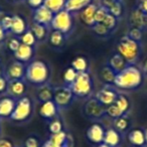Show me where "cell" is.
<instances>
[{"label": "cell", "mask_w": 147, "mask_h": 147, "mask_svg": "<svg viewBox=\"0 0 147 147\" xmlns=\"http://www.w3.org/2000/svg\"><path fill=\"white\" fill-rule=\"evenodd\" d=\"M106 7L108 8L109 13L114 15L117 18L122 16L123 11H124V7H123L122 1H121V0H114V1H112L111 3H109L108 5H106Z\"/></svg>", "instance_id": "1f68e13d"}, {"label": "cell", "mask_w": 147, "mask_h": 147, "mask_svg": "<svg viewBox=\"0 0 147 147\" xmlns=\"http://www.w3.org/2000/svg\"><path fill=\"white\" fill-rule=\"evenodd\" d=\"M71 67H74L78 73H86L89 69L88 59L83 55H78L73 59Z\"/></svg>", "instance_id": "f1b7e54d"}, {"label": "cell", "mask_w": 147, "mask_h": 147, "mask_svg": "<svg viewBox=\"0 0 147 147\" xmlns=\"http://www.w3.org/2000/svg\"><path fill=\"white\" fill-rule=\"evenodd\" d=\"M91 28H92V30L94 31L97 35H99V36H102V37L108 36V35L112 32V31L109 30V29L107 28V27L105 26L103 23H96V24L93 25Z\"/></svg>", "instance_id": "8d00e7d4"}, {"label": "cell", "mask_w": 147, "mask_h": 147, "mask_svg": "<svg viewBox=\"0 0 147 147\" xmlns=\"http://www.w3.org/2000/svg\"><path fill=\"white\" fill-rule=\"evenodd\" d=\"M5 36H6V31L4 30V28L2 27V25L0 24V41L4 40Z\"/></svg>", "instance_id": "c3c4849f"}, {"label": "cell", "mask_w": 147, "mask_h": 147, "mask_svg": "<svg viewBox=\"0 0 147 147\" xmlns=\"http://www.w3.org/2000/svg\"><path fill=\"white\" fill-rule=\"evenodd\" d=\"M117 53H120L129 65H136L142 53L140 41L130 38L128 35H123L117 43Z\"/></svg>", "instance_id": "3957f363"}, {"label": "cell", "mask_w": 147, "mask_h": 147, "mask_svg": "<svg viewBox=\"0 0 147 147\" xmlns=\"http://www.w3.org/2000/svg\"><path fill=\"white\" fill-rule=\"evenodd\" d=\"M27 3L32 9H36L38 7L42 6L45 3V0H27Z\"/></svg>", "instance_id": "f6af8a7d"}, {"label": "cell", "mask_w": 147, "mask_h": 147, "mask_svg": "<svg viewBox=\"0 0 147 147\" xmlns=\"http://www.w3.org/2000/svg\"><path fill=\"white\" fill-rule=\"evenodd\" d=\"M143 83V73L136 65H128L115 78L114 86L121 90H136Z\"/></svg>", "instance_id": "6da1fadb"}, {"label": "cell", "mask_w": 147, "mask_h": 147, "mask_svg": "<svg viewBox=\"0 0 147 147\" xmlns=\"http://www.w3.org/2000/svg\"><path fill=\"white\" fill-rule=\"evenodd\" d=\"M144 134H145V145L147 147V128L144 129Z\"/></svg>", "instance_id": "db71d44e"}, {"label": "cell", "mask_w": 147, "mask_h": 147, "mask_svg": "<svg viewBox=\"0 0 147 147\" xmlns=\"http://www.w3.org/2000/svg\"><path fill=\"white\" fill-rule=\"evenodd\" d=\"M131 147H136V146H131Z\"/></svg>", "instance_id": "680465c9"}, {"label": "cell", "mask_w": 147, "mask_h": 147, "mask_svg": "<svg viewBox=\"0 0 147 147\" xmlns=\"http://www.w3.org/2000/svg\"><path fill=\"white\" fill-rule=\"evenodd\" d=\"M117 73L113 71L108 65L102 67L100 71V79L105 83L106 85H113L114 86L115 78H116Z\"/></svg>", "instance_id": "83f0119b"}, {"label": "cell", "mask_w": 147, "mask_h": 147, "mask_svg": "<svg viewBox=\"0 0 147 147\" xmlns=\"http://www.w3.org/2000/svg\"><path fill=\"white\" fill-rule=\"evenodd\" d=\"M12 1H19V0H12Z\"/></svg>", "instance_id": "6f0895ef"}, {"label": "cell", "mask_w": 147, "mask_h": 147, "mask_svg": "<svg viewBox=\"0 0 147 147\" xmlns=\"http://www.w3.org/2000/svg\"><path fill=\"white\" fill-rule=\"evenodd\" d=\"M130 38L134 39L136 41H140L141 42V39H142V35H143V29L138 28V27H134V26H131L130 29H129L128 33H127Z\"/></svg>", "instance_id": "f35d334b"}, {"label": "cell", "mask_w": 147, "mask_h": 147, "mask_svg": "<svg viewBox=\"0 0 147 147\" xmlns=\"http://www.w3.org/2000/svg\"><path fill=\"white\" fill-rule=\"evenodd\" d=\"M20 45H21L20 39L16 38V37L10 38L8 41H7V47H8L9 51H11L12 53H15V51L19 49V47H20Z\"/></svg>", "instance_id": "7bdbcfd3"}, {"label": "cell", "mask_w": 147, "mask_h": 147, "mask_svg": "<svg viewBox=\"0 0 147 147\" xmlns=\"http://www.w3.org/2000/svg\"><path fill=\"white\" fill-rule=\"evenodd\" d=\"M104 143L110 147H119L122 143V134L119 133L115 128L106 129Z\"/></svg>", "instance_id": "d6986e66"}, {"label": "cell", "mask_w": 147, "mask_h": 147, "mask_svg": "<svg viewBox=\"0 0 147 147\" xmlns=\"http://www.w3.org/2000/svg\"><path fill=\"white\" fill-rule=\"evenodd\" d=\"M97 147H110V146H109V145H107V144H105V143L103 142V143H101V144L97 145Z\"/></svg>", "instance_id": "11a10c76"}, {"label": "cell", "mask_w": 147, "mask_h": 147, "mask_svg": "<svg viewBox=\"0 0 147 147\" xmlns=\"http://www.w3.org/2000/svg\"><path fill=\"white\" fill-rule=\"evenodd\" d=\"M33 114V103L29 97L23 96L16 99V104L11 116L9 117L11 121L17 123L26 122L32 117Z\"/></svg>", "instance_id": "5b68a950"}, {"label": "cell", "mask_w": 147, "mask_h": 147, "mask_svg": "<svg viewBox=\"0 0 147 147\" xmlns=\"http://www.w3.org/2000/svg\"><path fill=\"white\" fill-rule=\"evenodd\" d=\"M102 1H103V5L106 6V5H108L109 3H111L112 1H114V0H102Z\"/></svg>", "instance_id": "816d5d0a"}, {"label": "cell", "mask_w": 147, "mask_h": 147, "mask_svg": "<svg viewBox=\"0 0 147 147\" xmlns=\"http://www.w3.org/2000/svg\"><path fill=\"white\" fill-rule=\"evenodd\" d=\"M97 9H98V5L96 3H91L87 7H85L82 11H80V17L81 20L83 21L85 25L89 27H92L93 25L96 24V20H95V13H96Z\"/></svg>", "instance_id": "5bb4252c"}, {"label": "cell", "mask_w": 147, "mask_h": 147, "mask_svg": "<svg viewBox=\"0 0 147 147\" xmlns=\"http://www.w3.org/2000/svg\"><path fill=\"white\" fill-rule=\"evenodd\" d=\"M27 91V85L25 81L22 80H11L8 81V88L7 92L13 98L19 99L21 97L25 96V93Z\"/></svg>", "instance_id": "4fadbf2b"}, {"label": "cell", "mask_w": 147, "mask_h": 147, "mask_svg": "<svg viewBox=\"0 0 147 147\" xmlns=\"http://www.w3.org/2000/svg\"><path fill=\"white\" fill-rule=\"evenodd\" d=\"M131 124H132L131 118L128 116V114H125L123 116L119 117V118L115 119L114 122H113V125H114L113 128H115L121 134H124V133L129 131Z\"/></svg>", "instance_id": "603a6c76"}, {"label": "cell", "mask_w": 147, "mask_h": 147, "mask_svg": "<svg viewBox=\"0 0 147 147\" xmlns=\"http://www.w3.org/2000/svg\"><path fill=\"white\" fill-rule=\"evenodd\" d=\"M91 3H93V0H67L65 9L71 13L79 12Z\"/></svg>", "instance_id": "7402d4cb"}, {"label": "cell", "mask_w": 147, "mask_h": 147, "mask_svg": "<svg viewBox=\"0 0 147 147\" xmlns=\"http://www.w3.org/2000/svg\"><path fill=\"white\" fill-rule=\"evenodd\" d=\"M106 115L110 117V118H112L113 120H115V119L119 118V117L123 116V115H125V114H123L122 111H121L116 105L112 104V105H110V106L106 107Z\"/></svg>", "instance_id": "d590c367"}, {"label": "cell", "mask_w": 147, "mask_h": 147, "mask_svg": "<svg viewBox=\"0 0 147 147\" xmlns=\"http://www.w3.org/2000/svg\"><path fill=\"white\" fill-rule=\"evenodd\" d=\"M8 88V80L5 76L0 77V94L5 93Z\"/></svg>", "instance_id": "ee69618b"}, {"label": "cell", "mask_w": 147, "mask_h": 147, "mask_svg": "<svg viewBox=\"0 0 147 147\" xmlns=\"http://www.w3.org/2000/svg\"><path fill=\"white\" fill-rule=\"evenodd\" d=\"M19 39H20L21 43L29 45V47H34L35 43H36V41H37L34 36V34H33V32L30 30V29H27V30L19 37Z\"/></svg>", "instance_id": "d6a6232c"}, {"label": "cell", "mask_w": 147, "mask_h": 147, "mask_svg": "<svg viewBox=\"0 0 147 147\" xmlns=\"http://www.w3.org/2000/svg\"><path fill=\"white\" fill-rule=\"evenodd\" d=\"M108 13H109V10L106 6H104V5L98 6V9H97L96 13H95V20H96V23L102 22Z\"/></svg>", "instance_id": "ab89813d"}, {"label": "cell", "mask_w": 147, "mask_h": 147, "mask_svg": "<svg viewBox=\"0 0 147 147\" xmlns=\"http://www.w3.org/2000/svg\"><path fill=\"white\" fill-rule=\"evenodd\" d=\"M26 1H27V0H26Z\"/></svg>", "instance_id": "91938a15"}, {"label": "cell", "mask_w": 147, "mask_h": 147, "mask_svg": "<svg viewBox=\"0 0 147 147\" xmlns=\"http://www.w3.org/2000/svg\"><path fill=\"white\" fill-rule=\"evenodd\" d=\"M142 73L144 74L145 76H147V57L145 59V61H144V63H143V65H142Z\"/></svg>", "instance_id": "681fc988"}, {"label": "cell", "mask_w": 147, "mask_h": 147, "mask_svg": "<svg viewBox=\"0 0 147 147\" xmlns=\"http://www.w3.org/2000/svg\"><path fill=\"white\" fill-rule=\"evenodd\" d=\"M115 86L113 85H106L105 87H103L101 90H99L96 93L95 98L99 101L102 105H104L105 107H108L110 105L114 104L116 101L117 97H118L119 93L116 91V89L114 88Z\"/></svg>", "instance_id": "9c48e42d"}, {"label": "cell", "mask_w": 147, "mask_h": 147, "mask_svg": "<svg viewBox=\"0 0 147 147\" xmlns=\"http://www.w3.org/2000/svg\"><path fill=\"white\" fill-rule=\"evenodd\" d=\"M114 104L122 111L123 114H128L129 110H130V108H131L130 100H129L128 97L124 94H119Z\"/></svg>", "instance_id": "4dcf8cb0"}, {"label": "cell", "mask_w": 147, "mask_h": 147, "mask_svg": "<svg viewBox=\"0 0 147 147\" xmlns=\"http://www.w3.org/2000/svg\"><path fill=\"white\" fill-rule=\"evenodd\" d=\"M49 132H51V134H57V133L61 132V131L63 130L61 121L57 118H55L51 121H49Z\"/></svg>", "instance_id": "74e56055"}, {"label": "cell", "mask_w": 147, "mask_h": 147, "mask_svg": "<svg viewBox=\"0 0 147 147\" xmlns=\"http://www.w3.org/2000/svg\"><path fill=\"white\" fill-rule=\"evenodd\" d=\"M0 147H14V144L10 139L0 138Z\"/></svg>", "instance_id": "bcb514c9"}, {"label": "cell", "mask_w": 147, "mask_h": 147, "mask_svg": "<svg viewBox=\"0 0 147 147\" xmlns=\"http://www.w3.org/2000/svg\"><path fill=\"white\" fill-rule=\"evenodd\" d=\"M128 65L129 63L126 61V59L118 53L111 55L110 59H109V61H108V65L113 69V71H116L117 74L120 73L121 71H123Z\"/></svg>", "instance_id": "44dd1931"}, {"label": "cell", "mask_w": 147, "mask_h": 147, "mask_svg": "<svg viewBox=\"0 0 147 147\" xmlns=\"http://www.w3.org/2000/svg\"><path fill=\"white\" fill-rule=\"evenodd\" d=\"M74 97L75 95L73 94L69 87L65 85L63 87H55L53 90V102L59 110L67 108L73 103Z\"/></svg>", "instance_id": "ba28073f"}, {"label": "cell", "mask_w": 147, "mask_h": 147, "mask_svg": "<svg viewBox=\"0 0 147 147\" xmlns=\"http://www.w3.org/2000/svg\"><path fill=\"white\" fill-rule=\"evenodd\" d=\"M65 1L67 0H45V5L47 8H49L51 12L55 13L63 10L65 7Z\"/></svg>", "instance_id": "f546056e"}, {"label": "cell", "mask_w": 147, "mask_h": 147, "mask_svg": "<svg viewBox=\"0 0 147 147\" xmlns=\"http://www.w3.org/2000/svg\"><path fill=\"white\" fill-rule=\"evenodd\" d=\"M77 76H78V71L76 69L71 67H67L65 69V74H63V81H65V86H69V85L73 84L76 80Z\"/></svg>", "instance_id": "836d02e7"}, {"label": "cell", "mask_w": 147, "mask_h": 147, "mask_svg": "<svg viewBox=\"0 0 147 147\" xmlns=\"http://www.w3.org/2000/svg\"><path fill=\"white\" fill-rule=\"evenodd\" d=\"M101 23H103V24H104L110 31H113L117 27V24H118V18L115 17L114 15H112L111 13H108L107 16L105 17L104 20H103Z\"/></svg>", "instance_id": "e575fe53"}, {"label": "cell", "mask_w": 147, "mask_h": 147, "mask_svg": "<svg viewBox=\"0 0 147 147\" xmlns=\"http://www.w3.org/2000/svg\"><path fill=\"white\" fill-rule=\"evenodd\" d=\"M83 112L87 118L91 120H101L106 116V107L102 105L96 98H91L85 103Z\"/></svg>", "instance_id": "52a82bcc"}, {"label": "cell", "mask_w": 147, "mask_h": 147, "mask_svg": "<svg viewBox=\"0 0 147 147\" xmlns=\"http://www.w3.org/2000/svg\"><path fill=\"white\" fill-rule=\"evenodd\" d=\"M5 76V69L3 67L2 63H0V77Z\"/></svg>", "instance_id": "f907efd6"}, {"label": "cell", "mask_w": 147, "mask_h": 147, "mask_svg": "<svg viewBox=\"0 0 147 147\" xmlns=\"http://www.w3.org/2000/svg\"><path fill=\"white\" fill-rule=\"evenodd\" d=\"M69 89L73 94L78 98H87L92 94L94 90V82L91 77L90 73H78L75 82L69 85Z\"/></svg>", "instance_id": "277c9868"}, {"label": "cell", "mask_w": 147, "mask_h": 147, "mask_svg": "<svg viewBox=\"0 0 147 147\" xmlns=\"http://www.w3.org/2000/svg\"><path fill=\"white\" fill-rule=\"evenodd\" d=\"M53 90L55 88L49 84H45L43 86L38 87V90L36 91V97L37 100L40 103H45L47 101L53 100Z\"/></svg>", "instance_id": "cb8c5ba5"}, {"label": "cell", "mask_w": 147, "mask_h": 147, "mask_svg": "<svg viewBox=\"0 0 147 147\" xmlns=\"http://www.w3.org/2000/svg\"><path fill=\"white\" fill-rule=\"evenodd\" d=\"M59 109L55 105V103L53 101H47V102L41 103L40 108H39V115L43 119L47 121H51L57 117Z\"/></svg>", "instance_id": "9a60e30c"}, {"label": "cell", "mask_w": 147, "mask_h": 147, "mask_svg": "<svg viewBox=\"0 0 147 147\" xmlns=\"http://www.w3.org/2000/svg\"><path fill=\"white\" fill-rule=\"evenodd\" d=\"M30 30L33 32V34H34L37 41H45L49 34L47 25L39 24V23H35V22H33L31 24Z\"/></svg>", "instance_id": "484cf974"}, {"label": "cell", "mask_w": 147, "mask_h": 147, "mask_svg": "<svg viewBox=\"0 0 147 147\" xmlns=\"http://www.w3.org/2000/svg\"><path fill=\"white\" fill-rule=\"evenodd\" d=\"M40 147H59V146H57V145H55L53 142H51V140H47V141H45V142L41 144V146Z\"/></svg>", "instance_id": "7dc6e473"}, {"label": "cell", "mask_w": 147, "mask_h": 147, "mask_svg": "<svg viewBox=\"0 0 147 147\" xmlns=\"http://www.w3.org/2000/svg\"><path fill=\"white\" fill-rule=\"evenodd\" d=\"M106 129L100 123H94L88 128L86 132V137L89 142L92 144L99 145L104 142V136Z\"/></svg>", "instance_id": "30bf717a"}, {"label": "cell", "mask_w": 147, "mask_h": 147, "mask_svg": "<svg viewBox=\"0 0 147 147\" xmlns=\"http://www.w3.org/2000/svg\"><path fill=\"white\" fill-rule=\"evenodd\" d=\"M0 63H1V57H0Z\"/></svg>", "instance_id": "9f6ffc18"}, {"label": "cell", "mask_w": 147, "mask_h": 147, "mask_svg": "<svg viewBox=\"0 0 147 147\" xmlns=\"http://www.w3.org/2000/svg\"><path fill=\"white\" fill-rule=\"evenodd\" d=\"M73 24L74 20L71 13L63 9V10L59 11L53 15L51 27L53 30H59L63 32V34H67L71 32V28H73Z\"/></svg>", "instance_id": "8992f818"}, {"label": "cell", "mask_w": 147, "mask_h": 147, "mask_svg": "<svg viewBox=\"0 0 147 147\" xmlns=\"http://www.w3.org/2000/svg\"><path fill=\"white\" fill-rule=\"evenodd\" d=\"M13 55H14L16 61H19L21 63H27L33 57L34 49H33V47H29V45L21 43L19 49L15 53H13Z\"/></svg>", "instance_id": "ffe728a7"}, {"label": "cell", "mask_w": 147, "mask_h": 147, "mask_svg": "<svg viewBox=\"0 0 147 147\" xmlns=\"http://www.w3.org/2000/svg\"><path fill=\"white\" fill-rule=\"evenodd\" d=\"M127 138H128V142L131 144V146L146 147V145H145L144 129H141V128L131 129L128 132Z\"/></svg>", "instance_id": "2e32d148"}, {"label": "cell", "mask_w": 147, "mask_h": 147, "mask_svg": "<svg viewBox=\"0 0 147 147\" xmlns=\"http://www.w3.org/2000/svg\"><path fill=\"white\" fill-rule=\"evenodd\" d=\"M4 15H5V12L1 9V7H0V20L2 19V17L4 16Z\"/></svg>", "instance_id": "f5cc1de1"}, {"label": "cell", "mask_w": 147, "mask_h": 147, "mask_svg": "<svg viewBox=\"0 0 147 147\" xmlns=\"http://www.w3.org/2000/svg\"><path fill=\"white\" fill-rule=\"evenodd\" d=\"M25 76L24 63L15 59L5 69V77L8 81L11 80H22Z\"/></svg>", "instance_id": "8fae6325"}, {"label": "cell", "mask_w": 147, "mask_h": 147, "mask_svg": "<svg viewBox=\"0 0 147 147\" xmlns=\"http://www.w3.org/2000/svg\"><path fill=\"white\" fill-rule=\"evenodd\" d=\"M40 142H39V139L37 137L33 136H28L24 141V144H23V147H40Z\"/></svg>", "instance_id": "b9f144b4"}, {"label": "cell", "mask_w": 147, "mask_h": 147, "mask_svg": "<svg viewBox=\"0 0 147 147\" xmlns=\"http://www.w3.org/2000/svg\"><path fill=\"white\" fill-rule=\"evenodd\" d=\"M51 71L47 63L42 61H33L25 67V80L31 85L40 87L47 84Z\"/></svg>", "instance_id": "7a4b0ae2"}, {"label": "cell", "mask_w": 147, "mask_h": 147, "mask_svg": "<svg viewBox=\"0 0 147 147\" xmlns=\"http://www.w3.org/2000/svg\"><path fill=\"white\" fill-rule=\"evenodd\" d=\"M65 34H63V32L59 30H51L49 34V42L51 47H55V49H59L61 47L65 45Z\"/></svg>", "instance_id": "4316f807"}, {"label": "cell", "mask_w": 147, "mask_h": 147, "mask_svg": "<svg viewBox=\"0 0 147 147\" xmlns=\"http://www.w3.org/2000/svg\"><path fill=\"white\" fill-rule=\"evenodd\" d=\"M53 15H55V13L51 12L45 5H42V6L34 9V11H33V22L49 26V25H51Z\"/></svg>", "instance_id": "7c38bea8"}, {"label": "cell", "mask_w": 147, "mask_h": 147, "mask_svg": "<svg viewBox=\"0 0 147 147\" xmlns=\"http://www.w3.org/2000/svg\"><path fill=\"white\" fill-rule=\"evenodd\" d=\"M12 21H13V15H8L5 14L2 17V19L0 20V24L2 25V27L4 28V30L6 31H10L11 30V26H12Z\"/></svg>", "instance_id": "60d3db41"}, {"label": "cell", "mask_w": 147, "mask_h": 147, "mask_svg": "<svg viewBox=\"0 0 147 147\" xmlns=\"http://www.w3.org/2000/svg\"><path fill=\"white\" fill-rule=\"evenodd\" d=\"M27 30L26 22L24 18L21 17L20 15H13L12 26H11V32L17 36H21L25 31Z\"/></svg>", "instance_id": "d4e9b609"}, {"label": "cell", "mask_w": 147, "mask_h": 147, "mask_svg": "<svg viewBox=\"0 0 147 147\" xmlns=\"http://www.w3.org/2000/svg\"><path fill=\"white\" fill-rule=\"evenodd\" d=\"M16 104V99L13 97H4L0 99V118H9Z\"/></svg>", "instance_id": "e0dca14e"}, {"label": "cell", "mask_w": 147, "mask_h": 147, "mask_svg": "<svg viewBox=\"0 0 147 147\" xmlns=\"http://www.w3.org/2000/svg\"><path fill=\"white\" fill-rule=\"evenodd\" d=\"M49 139L59 147H74L73 136L63 130L57 134H51Z\"/></svg>", "instance_id": "ac0fdd59"}]
</instances>
